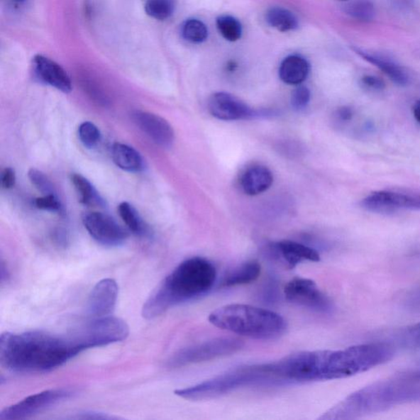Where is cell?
I'll return each instance as SVG.
<instances>
[{"instance_id":"8992f818","label":"cell","mask_w":420,"mask_h":420,"mask_svg":"<svg viewBox=\"0 0 420 420\" xmlns=\"http://www.w3.org/2000/svg\"><path fill=\"white\" fill-rule=\"evenodd\" d=\"M243 346V341L238 338H214L178 351L172 357L170 365L182 367L221 358L238 353Z\"/></svg>"},{"instance_id":"7a4b0ae2","label":"cell","mask_w":420,"mask_h":420,"mask_svg":"<svg viewBox=\"0 0 420 420\" xmlns=\"http://www.w3.org/2000/svg\"><path fill=\"white\" fill-rule=\"evenodd\" d=\"M420 402V370L402 372L350 394L319 419H353Z\"/></svg>"},{"instance_id":"d6a6232c","label":"cell","mask_w":420,"mask_h":420,"mask_svg":"<svg viewBox=\"0 0 420 420\" xmlns=\"http://www.w3.org/2000/svg\"><path fill=\"white\" fill-rule=\"evenodd\" d=\"M360 82L362 87L372 92H382L386 88L385 81L376 76H364L361 78Z\"/></svg>"},{"instance_id":"d4e9b609","label":"cell","mask_w":420,"mask_h":420,"mask_svg":"<svg viewBox=\"0 0 420 420\" xmlns=\"http://www.w3.org/2000/svg\"><path fill=\"white\" fill-rule=\"evenodd\" d=\"M344 10L350 17L360 22H371L376 15L375 5L371 0H354L346 4Z\"/></svg>"},{"instance_id":"30bf717a","label":"cell","mask_w":420,"mask_h":420,"mask_svg":"<svg viewBox=\"0 0 420 420\" xmlns=\"http://www.w3.org/2000/svg\"><path fill=\"white\" fill-rule=\"evenodd\" d=\"M82 222L92 238L98 243L115 248L125 243L128 233L109 215L90 212L83 215Z\"/></svg>"},{"instance_id":"9c48e42d","label":"cell","mask_w":420,"mask_h":420,"mask_svg":"<svg viewBox=\"0 0 420 420\" xmlns=\"http://www.w3.org/2000/svg\"><path fill=\"white\" fill-rule=\"evenodd\" d=\"M73 392L67 389H50L29 396L0 412V420L28 419L67 400Z\"/></svg>"},{"instance_id":"4316f807","label":"cell","mask_w":420,"mask_h":420,"mask_svg":"<svg viewBox=\"0 0 420 420\" xmlns=\"http://www.w3.org/2000/svg\"><path fill=\"white\" fill-rule=\"evenodd\" d=\"M182 38L194 44L202 43L208 38L206 24L198 19H188L182 26Z\"/></svg>"},{"instance_id":"cb8c5ba5","label":"cell","mask_w":420,"mask_h":420,"mask_svg":"<svg viewBox=\"0 0 420 420\" xmlns=\"http://www.w3.org/2000/svg\"><path fill=\"white\" fill-rule=\"evenodd\" d=\"M394 348L404 349L420 348V323L397 331L391 340H387Z\"/></svg>"},{"instance_id":"44dd1931","label":"cell","mask_w":420,"mask_h":420,"mask_svg":"<svg viewBox=\"0 0 420 420\" xmlns=\"http://www.w3.org/2000/svg\"><path fill=\"white\" fill-rule=\"evenodd\" d=\"M72 182L75 187L81 203L90 207L104 208L106 206L104 199L86 177L74 173L72 175Z\"/></svg>"},{"instance_id":"4dcf8cb0","label":"cell","mask_w":420,"mask_h":420,"mask_svg":"<svg viewBox=\"0 0 420 420\" xmlns=\"http://www.w3.org/2000/svg\"><path fill=\"white\" fill-rule=\"evenodd\" d=\"M35 206L46 211L64 214L65 210L57 195H47L36 198L34 201Z\"/></svg>"},{"instance_id":"1f68e13d","label":"cell","mask_w":420,"mask_h":420,"mask_svg":"<svg viewBox=\"0 0 420 420\" xmlns=\"http://www.w3.org/2000/svg\"><path fill=\"white\" fill-rule=\"evenodd\" d=\"M311 101V92L306 87L299 85L292 94V105L294 109L301 111L307 107Z\"/></svg>"},{"instance_id":"7402d4cb","label":"cell","mask_w":420,"mask_h":420,"mask_svg":"<svg viewBox=\"0 0 420 420\" xmlns=\"http://www.w3.org/2000/svg\"><path fill=\"white\" fill-rule=\"evenodd\" d=\"M265 18L267 24L281 33L296 30L299 26L295 14L290 10L282 7H274L267 10Z\"/></svg>"},{"instance_id":"7c38bea8","label":"cell","mask_w":420,"mask_h":420,"mask_svg":"<svg viewBox=\"0 0 420 420\" xmlns=\"http://www.w3.org/2000/svg\"><path fill=\"white\" fill-rule=\"evenodd\" d=\"M118 287L112 278H105L94 287L87 302V313L92 319L109 316L116 306Z\"/></svg>"},{"instance_id":"ba28073f","label":"cell","mask_w":420,"mask_h":420,"mask_svg":"<svg viewBox=\"0 0 420 420\" xmlns=\"http://www.w3.org/2000/svg\"><path fill=\"white\" fill-rule=\"evenodd\" d=\"M287 301L315 312L330 314L333 304L330 298L320 290L316 283L308 278L295 277L284 288Z\"/></svg>"},{"instance_id":"e575fe53","label":"cell","mask_w":420,"mask_h":420,"mask_svg":"<svg viewBox=\"0 0 420 420\" xmlns=\"http://www.w3.org/2000/svg\"><path fill=\"white\" fill-rule=\"evenodd\" d=\"M16 182L15 171L12 167H6L2 172L1 175V185L5 190L12 189Z\"/></svg>"},{"instance_id":"e0dca14e","label":"cell","mask_w":420,"mask_h":420,"mask_svg":"<svg viewBox=\"0 0 420 420\" xmlns=\"http://www.w3.org/2000/svg\"><path fill=\"white\" fill-rule=\"evenodd\" d=\"M274 182V175L265 166L255 165L245 170L241 178V186L248 196H257L269 190Z\"/></svg>"},{"instance_id":"4fadbf2b","label":"cell","mask_w":420,"mask_h":420,"mask_svg":"<svg viewBox=\"0 0 420 420\" xmlns=\"http://www.w3.org/2000/svg\"><path fill=\"white\" fill-rule=\"evenodd\" d=\"M209 111L212 116L223 121L248 119L254 116V111L238 97L229 93L217 92L210 97Z\"/></svg>"},{"instance_id":"8d00e7d4","label":"cell","mask_w":420,"mask_h":420,"mask_svg":"<svg viewBox=\"0 0 420 420\" xmlns=\"http://www.w3.org/2000/svg\"><path fill=\"white\" fill-rule=\"evenodd\" d=\"M337 115L341 121L346 122V121H350L353 118L354 111L350 107H343L338 110Z\"/></svg>"},{"instance_id":"5b68a950","label":"cell","mask_w":420,"mask_h":420,"mask_svg":"<svg viewBox=\"0 0 420 420\" xmlns=\"http://www.w3.org/2000/svg\"><path fill=\"white\" fill-rule=\"evenodd\" d=\"M275 385L269 363L244 365L204 381L199 385L175 391L186 400L203 401L227 395L241 388Z\"/></svg>"},{"instance_id":"8fae6325","label":"cell","mask_w":420,"mask_h":420,"mask_svg":"<svg viewBox=\"0 0 420 420\" xmlns=\"http://www.w3.org/2000/svg\"><path fill=\"white\" fill-rule=\"evenodd\" d=\"M131 118L140 130L158 145L170 148L175 143V131L170 123L159 115L136 110Z\"/></svg>"},{"instance_id":"277c9868","label":"cell","mask_w":420,"mask_h":420,"mask_svg":"<svg viewBox=\"0 0 420 420\" xmlns=\"http://www.w3.org/2000/svg\"><path fill=\"white\" fill-rule=\"evenodd\" d=\"M214 326L258 340H275L286 333L287 324L280 314L270 309L232 304L209 314Z\"/></svg>"},{"instance_id":"f1b7e54d","label":"cell","mask_w":420,"mask_h":420,"mask_svg":"<svg viewBox=\"0 0 420 420\" xmlns=\"http://www.w3.org/2000/svg\"><path fill=\"white\" fill-rule=\"evenodd\" d=\"M78 136L82 143L88 149H93L101 141V131L91 122H84L78 128Z\"/></svg>"},{"instance_id":"2e32d148","label":"cell","mask_w":420,"mask_h":420,"mask_svg":"<svg viewBox=\"0 0 420 420\" xmlns=\"http://www.w3.org/2000/svg\"><path fill=\"white\" fill-rule=\"evenodd\" d=\"M275 248L290 269L304 261H320V255L317 250L296 241H282L275 244Z\"/></svg>"},{"instance_id":"ab89813d","label":"cell","mask_w":420,"mask_h":420,"mask_svg":"<svg viewBox=\"0 0 420 420\" xmlns=\"http://www.w3.org/2000/svg\"><path fill=\"white\" fill-rule=\"evenodd\" d=\"M343 1H346V0H343Z\"/></svg>"},{"instance_id":"603a6c76","label":"cell","mask_w":420,"mask_h":420,"mask_svg":"<svg viewBox=\"0 0 420 420\" xmlns=\"http://www.w3.org/2000/svg\"><path fill=\"white\" fill-rule=\"evenodd\" d=\"M118 210L121 219L123 220L131 233L140 236H147L150 234L148 226L140 217L138 210L131 204L128 202L121 203Z\"/></svg>"},{"instance_id":"ac0fdd59","label":"cell","mask_w":420,"mask_h":420,"mask_svg":"<svg viewBox=\"0 0 420 420\" xmlns=\"http://www.w3.org/2000/svg\"><path fill=\"white\" fill-rule=\"evenodd\" d=\"M309 67L308 61L300 55H290L282 62L280 67L281 80L287 85H301L309 76Z\"/></svg>"},{"instance_id":"d590c367","label":"cell","mask_w":420,"mask_h":420,"mask_svg":"<svg viewBox=\"0 0 420 420\" xmlns=\"http://www.w3.org/2000/svg\"><path fill=\"white\" fill-rule=\"evenodd\" d=\"M76 419H111L113 416H109L106 414L94 412V411H86L77 414Z\"/></svg>"},{"instance_id":"ffe728a7","label":"cell","mask_w":420,"mask_h":420,"mask_svg":"<svg viewBox=\"0 0 420 420\" xmlns=\"http://www.w3.org/2000/svg\"><path fill=\"white\" fill-rule=\"evenodd\" d=\"M261 266L259 262L251 260L243 262L229 272L223 278L222 287H232L249 284L260 275Z\"/></svg>"},{"instance_id":"f546056e","label":"cell","mask_w":420,"mask_h":420,"mask_svg":"<svg viewBox=\"0 0 420 420\" xmlns=\"http://www.w3.org/2000/svg\"><path fill=\"white\" fill-rule=\"evenodd\" d=\"M28 177L31 183L45 196L57 195L55 187L45 173L31 169L28 172Z\"/></svg>"},{"instance_id":"f35d334b","label":"cell","mask_w":420,"mask_h":420,"mask_svg":"<svg viewBox=\"0 0 420 420\" xmlns=\"http://www.w3.org/2000/svg\"><path fill=\"white\" fill-rule=\"evenodd\" d=\"M15 1H17V2H23V1H24V0H15Z\"/></svg>"},{"instance_id":"6da1fadb","label":"cell","mask_w":420,"mask_h":420,"mask_svg":"<svg viewBox=\"0 0 420 420\" xmlns=\"http://www.w3.org/2000/svg\"><path fill=\"white\" fill-rule=\"evenodd\" d=\"M84 350L75 330L65 336L45 331L5 333L0 338L1 365L16 372L50 371Z\"/></svg>"},{"instance_id":"484cf974","label":"cell","mask_w":420,"mask_h":420,"mask_svg":"<svg viewBox=\"0 0 420 420\" xmlns=\"http://www.w3.org/2000/svg\"><path fill=\"white\" fill-rule=\"evenodd\" d=\"M217 28L225 40L238 41L243 35V26L232 16H220L216 21Z\"/></svg>"},{"instance_id":"52a82bcc","label":"cell","mask_w":420,"mask_h":420,"mask_svg":"<svg viewBox=\"0 0 420 420\" xmlns=\"http://www.w3.org/2000/svg\"><path fill=\"white\" fill-rule=\"evenodd\" d=\"M360 206L367 211L382 214L420 210V192L406 189L377 191L362 199Z\"/></svg>"},{"instance_id":"d6986e66","label":"cell","mask_w":420,"mask_h":420,"mask_svg":"<svg viewBox=\"0 0 420 420\" xmlns=\"http://www.w3.org/2000/svg\"><path fill=\"white\" fill-rule=\"evenodd\" d=\"M114 164L121 170L129 172H140L144 170V160L138 150L128 145L115 143L111 150Z\"/></svg>"},{"instance_id":"5bb4252c","label":"cell","mask_w":420,"mask_h":420,"mask_svg":"<svg viewBox=\"0 0 420 420\" xmlns=\"http://www.w3.org/2000/svg\"><path fill=\"white\" fill-rule=\"evenodd\" d=\"M33 72L41 82L55 87L64 93L72 91V82L66 71L56 62L43 55H35L33 59Z\"/></svg>"},{"instance_id":"836d02e7","label":"cell","mask_w":420,"mask_h":420,"mask_svg":"<svg viewBox=\"0 0 420 420\" xmlns=\"http://www.w3.org/2000/svg\"><path fill=\"white\" fill-rule=\"evenodd\" d=\"M406 306L413 311H420V287L414 289L408 294L405 300Z\"/></svg>"},{"instance_id":"9a60e30c","label":"cell","mask_w":420,"mask_h":420,"mask_svg":"<svg viewBox=\"0 0 420 420\" xmlns=\"http://www.w3.org/2000/svg\"><path fill=\"white\" fill-rule=\"evenodd\" d=\"M353 50L365 61L379 68L397 86L407 87L411 82V77L405 68L390 57L375 51L357 48V47H354Z\"/></svg>"},{"instance_id":"3957f363","label":"cell","mask_w":420,"mask_h":420,"mask_svg":"<svg viewBox=\"0 0 420 420\" xmlns=\"http://www.w3.org/2000/svg\"><path fill=\"white\" fill-rule=\"evenodd\" d=\"M216 280V269L208 260L192 257L184 260L145 302L143 317L155 319L177 304L195 300L211 290Z\"/></svg>"},{"instance_id":"74e56055","label":"cell","mask_w":420,"mask_h":420,"mask_svg":"<svg viewBox=\"0 0 420 420\" xmlns=\"http://www.w3.org/2000/svg\"><path fill=\"white\" fill-rule=\"evenodd\" d=\"M413 114L414 118L420 124V99L414 104L413 106Z\"/></svg>"},{"instance_id":"83f0119b","label":"cell","mask_w":420,"mask_h":420,"mask_svg":"<svg viewBox=\"0 0 420 420\" xmlns=\"http://www.w3.org/2000/svg\"><path fill=\"white\" fill-rule=\"evenodd\" d=\"M145 9L150 17L164 21L171 17L175 11V4L172 0H148Z\"/></svg>"}]
</instances>
